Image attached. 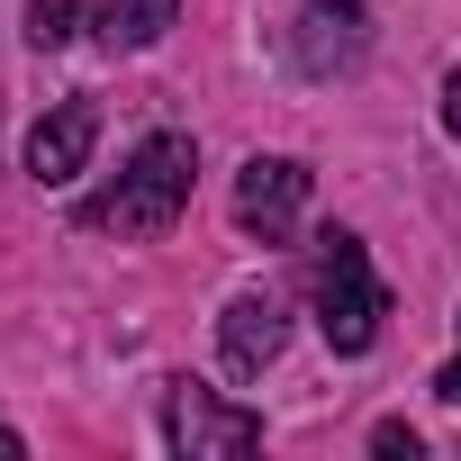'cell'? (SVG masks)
Here are the masks:
<instances>
[{
  "label": "cell",
  "instance_id": "1",
  "mask_svg": "<svg viewBox=\"0 0 461 461\" xmlns=\"http://www.w3.org/2000/svg\"><path fill=\"white\" fill-rule=\"evenodd\" d=\"M190 181H199V145H190V136H145V145L127 154L118 190L91 199L82 217L109 226V236H163V226L190 208Z\"/></svg>",
  "mask_w": 461,
  "mask_h": 461
},
{
  "label": "cell",
  "instance_id": "2",
  "mask_svg": "<svg viewBox=\"0 0 461 461\" xmlns=\"http://www.w3.org/2000/svg\"><path fill=\"white\" fill-rule=\"evenodd\" d=\"M380 317H389V290L362 254V236H344V226H326L317 236V326L335 353H371L380 344Z\"/></svg>",
  "mask_w": 461,
  "mask_h": 461
},
{
  "label": "cell",
  "instance_id": "3",
  "mask_svg": "<svg viewBox=\"0 0 461 461\" xmlns=\"http://www.w3.org/2000/svg\"><path fill=\"white\" fill-rule=\"evenodd\" d=\"M163 434H172L181 461H236V452L263 443V416H254V407H226V398L199 389V380H172V398H163Z\"/></svg>",
  "mask_w": 461,
  "mask_h": 461
},
{
  "label": "cell",
  "instance_id": "4",
  "mask_svg": "<svg viewBox=\"0 0 461 461\" xmlns=\"http://www.w3.org/2000/svg\"><path fill=\"white\" fill-rule=\"evenodd\" d=\"M299 208H308V163H290V154H254V163L236 172V217L254 226L263 245H272V236H290Z\"/></svg>",
  "mask_w": 461,
  "mask_h": 461
},
{
  "label": "cell",
  "instance_id": "5",
  "mask_svg": "<svg viewBox=\"0 0 461 461\" xmlns=\"http://www.w3.org/2000/svg\"><path fill=\"white\" fill-rule=\"evenodd\" d=\"M371 46V0H299V64L326 82V73H353Z\"/></svg>",
  "mask_w": 461,
  "mask_h": 461
},
{
  "label": "cell",
  "instance_id": "6",
  "mask_svg": "<svg viewBox=\"0 0 461 461\" xmlns=\"http://www.w3.org/2000/svg\"><path fill=\"white\" fill-rule=\"evenodd\" d=\"M281 335H290V308H281L272 290H245L236 308L217 317V353H226V371H236V380L272 371V362H281Z\"/></svg>",
  "mask_w": 461,
  "mask_h": 461
},
{
  "label": "cell",
  "instance_id": "7",
  "mask_svg": "<svg viewBox=\"0 0 461 461\" xmlns=\"http://www.w3.org/2000/svg\"><path fill=\"white\" fill-rule=\"evenodd\" d=\"M91 145H100V109H91V100L46 109L37 136H28V181H73V172L91 163Z\"/></svg>",
  "mask_w": 461,
  "mask_h": 461
},
{
  "label": "cell",
  "instance_id": "8",
  "mask_svg": "<svg viewBox=\"0 0 461 461\" xmlns=\"http://www.w3.org/2000/svg\"><path fill=\"white\" fill-rule=\"evenodd\" d=\"M91 19H100V0H28V46L37 55H64Z\"/></svg>",
  "mask_w": 461,
  "mask_h": 461
},
{
  "label": "cell",
  "instance_id": "9",
  "mask_svg": "<svg viewBox=\"0 0 461 461\" xmlns=\"http://www.w3.org/2000/svg\"><path fill=\"white\" fill-rule=\"evenodd\" d=\"M172 19H181V0H109V10H100L109 46H154Z\"/></svg>",
  "mask_w": 461,
  "mask_h": 461
},
{
  "label": "cell",
  "instance_id": "10",
  "mask_svg": "<svg viewBox=\"0 0 461 461\" xmlns=\"http://www.w3.org/2000/svg\"><path fill=\"white\" fill-rule=\"evenodd\" d=\"M434 398H452V407H461V353H452V362L434 371Z\"/></svg>",
  "mask_w": 461,
  "mask_h": 461
},
{
  "label": "cell",
  "instance_id": "11",
  "mask_svg": "<svg viewBox=\"0 0 461 461\" xmlns=\"http://www.w3.org/2000/svg\"><path fill=\"white\" fill-rule=\"evenodd\" d=\"M443 127H452V136H461V73H452V82H443Z\"/></svg>",
  "mask_w": 461,
  "mask_h": 461
}]
</instances>
